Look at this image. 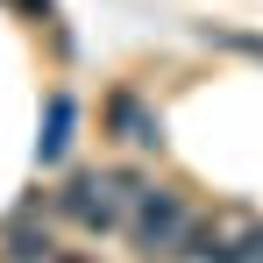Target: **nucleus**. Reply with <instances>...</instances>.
<instances>
[{
    "label": "nucleus",
    "instance_id": "obj_6",
    "mask_svg": "<svg viewBox=\"0 0 263 263\" xmlns=\"http://www.w3.org/2000/svg\"><path fill=\"white\" fill-rule=\"evenodd\" d=\"M206 43H220V50H235V57H256V64H263V36H256V29H220V22H206Z\"/></svg>",
    "mask_w": 263,
    "mask_h": 263
},
{
    "label": "nucleus",
    "instance_id": "obj_2",
    "mask_svg": "<svg viewBox=\"0 0 263 263\" xmlns=\"http://www.w3.org/2000/svg\"><path fill=\"white\" fill-rule=\"evenodd\" d=\"M57 206L79 220V228H92V235H107V228H121V206L100 192V171H79L64 192H57Z\"/></svg>",
    "mask_w": 263,
    "mask_h": 263
},
{
    "label": "nucleus",
    "instance_id": "obj_4",
    "mask_svg": "<svg viewBox=\"0 0 263 263\" xmlns=\"http://www.w3.org/2000/svg\"><path fill=\"white\" fill-rule=\"evenodd\" d=\"M0 256L7 263H50V228H36L29 214H14L7 235H0Z\"/></svg>",
    "mask_w": 263,
    "mask_h": 263
},
{
    "label": "nucleus",
    "instance_id": "obj_1",
    "mask_svg": "<svg viewBox=\"0 0 263 263\" xmlns=\"http://www.w3.org/2000/svg\"><path fill=\"white\" fill-rule=\"evenodd\" d=\"M185 228H192V214H185V199L178 192H142L135 199V220H128V242L142 249V256H157V249H178L185 242Z\"/></svg>",
    "mask_w": 263,
    "mask_h": 263
},
{
    "label": "nucleus",
    "instance_id": "obj_7",
    "mask_svg": "<svg viewBox=\"0 0 263 263\" xmlns=\"http://www.w3.org/2000/svg\"><path fill=\"white\" fill-rule=\"evenodd\" d=\"M185 256H199V263H228V242H220L214 228H185Z\"/></svg>",
    "mask_w": 263,
    "mask_h": 263
},
{
    "label": "nucleus",
    "instance_id": "obj_5",
    "mask_svg": "<svg viewBox=\"0 0 263 263\" xmlns=\"http://www.w3.org/2000/svg\"><path fill=\"white\" fill-rule=\"evenodd\" d=\"M64 142H71V92H50V121H43L36 157H43V164H57V157H64Z\"/></svg>",
    "mask_w": 263,
    "mask_h": 263
},
{
    "label": "nucleus",
    "instance_id": "obj_8",
    "mask_svg": "<svg viewBox=\"0 0 263 263\" xmlns=\"http://www.w3.org/2000/svg\"><path fill=\"white\" fill-rule=\"evenodd\" d=\"M57 263H86V256H57Z\"/></svg>",
    "mask_w": 263,
    "mask_h": 263
},
{
    "label": "nucleus",
    "instance_id": "obj_3",
    "mask_svg": "<svg viewBox=\"0 0 263 263\" xmlns=\"http://www.w3.org/2000/svg\"><path fill=\"white\" fill-rule=\"evenodd\" d=\"M107 128L121 135V142H135V149H164V121L135 92H107Z\"/></svg>",
    "mask_w": 263,
    "mask_h": 263
}]
</instances>
